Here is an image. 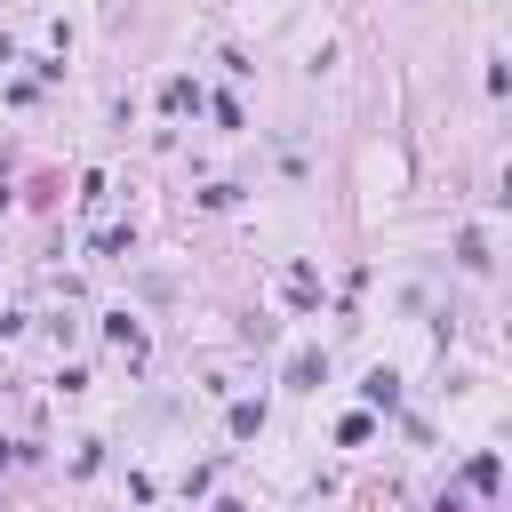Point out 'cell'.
Wrapping results in <instances>:
<instances>
[{"label": "cell", "instance_id": "obj_1", "mask_svg": "<svg viewBox=\"0 0 512 512\" xmlns=\"http://www.w3.org/2000/svg\"><path fill=\"white\" fill-rule=\"evenodd\" d=\"M104 336H112V344H128V352H136V344H144V336H136V320H128V312H112V320H104Z\"/></svg>", "mask_w": 512, "mask_h": 512}]
</instances>
